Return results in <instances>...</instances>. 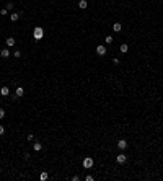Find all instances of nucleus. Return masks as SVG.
I'll use <instances>...</instances> for the list:
<instances>
[{"label": "nucleus", "mask_w": 163, "mask_h": 181, "mask_svg": "<svg viewBox=\"0 0 163 181\" xmlns=\"http://www.w3.org/2000/svg\"><path fill=\"white\" fill-rule=\"evenodd\" d=\"M44 36V29L43 26H34V29H33V39L34 41H41Z\"/></svg>", "instance_id": "1"}, {"label": "nucleus", "mask_w": 163, "mask_h": 181, "mask_svg": "<svg viewBox=\"0 0 163 181\" xmlns=\"http://www.w3.org/2000/svg\"><path fill=\"white\" fill-rule=\"evenodd\" d=\"M93 163H95V161H93V158H91V157H85V158H83V161H82V165H83V168H85V170H90L91 166H93Z\"/></svg>", "instance_id": "2"}, {"label": "nucleus", "mask_w": 163, "mask_h": 181, "mask_svg": "<svg viewBox=\"0 0 163 181\" xmlns=\"http://www.w3.org/2000/svg\"><path fill=\"white\" fill-rule=\"evenodd\" d=\"M129 147V144H127V140H126V139H119V140H117V149L121 150V152H122V150H126Z\"/></svg>", "instance_id": "3"}, {"label": "nucleus", "mask_w": 163, "mask_h": 181, "mask_svg": "<svg viewBox=\"0 0 163 181\" xmlns=\"http://www.w3.org/2000/svg\"><path fill=\"white\" fill-rule=\"evenodd\" d=\"M116 161H117V163H119V165H124L126 161H127V155H126V154H122V152H121V154H119V155H117V157H116Z\"/></svg>", "instance_id": "4"}, {"label": "nucleus", "mask_w": 163, "mask_h": 181, "mask_svg": "<svg viewBox=\"0 0 163 181\" xmlns=\"http://www.w3.org/2000/svg\"><path fill=\"white\" fill-rule=\"evenodd\" d=\"M95 52H96L98 55H105L106 52H108V49H106V46H103V44H100V46H96V49H95Z\"/></svg>", "instance_id": "5"}, {"label": "nucleus", "mask_w": 163, "mask_h": 181, "mask_svg": "<svg viewBox=\"0 0 163 181\" xmlns=\"http://www.w3.org/2000/svg\"><path fill=\"white\" fill-rule=\"evenodd\" d=\"M10 54H12V52H10V49H7V47H5V49H2V51H0V57H3V59H7V57H10Z\"/></svg>", "instance_id": "6"}, {"label": "nucleus", "mask_w": 163, "mask_h": 181, "mask_svg": "<svg viewBox=\"0 0 163 181\" xmlns=\"http://www.w3.org/2000/svg\"><path fill=\"white\" fill-rule=\"evenodd\" d=\"M15 95H16V98H21V96L25 95V88H23V87H16Z\"/></svg>", "instance_id": "7"}, {"label": "nucleus", "mask_w": 163, "mask_h": 181, "mask_svg": "<svg viewBox=\"0 0 163 181\" xmlns=\"http://www.w3.org/2000/svg\"><path fill=\"white\" fill-rule=\"evenodd\" d=\"M0 95H2V96H8V95H10V88L8 87H2L0 88Z\"/></svg>", "instance_id": "8"}, {"label": "nucleus", "mask_w": 163, "mask_h": 181, "mask_svg": "<svg viewBox=\"0 0 163 181\" xmlns=\"http://www.w3.org/2000/svg\"><path fill=\"white\" fill-rule=\"evenodd\" d=\"M86 7H88V2L86 0H78V8L80 10H85Z\"/></svg>", "instance_id": "9"}, {"label": "nucleus", "mask_w": 163, "mask_h": 181, "mask_svg": "<svg viewBox=\"0 0 163 181\" xmlns=\"http://www.w3.org/2000/svg\"><path fill=\"white\" fill-rule=\"evenodd\" d=\"M33 149H34L36 152H41V150H43V144H41V142H34V144H33Z\"/></svg>", "instance_id": "10"}, {"label": "nucleus", "mask_w": 163, "mask_h": 181, "mask_svg": "<svg viewBox=\"0 0 163 181\" xmlns=\"http://www.w3.org/2000/svg\"><path fill=\"white\" fill-rule=\"evenodd\" d=\"M5 43H7V46H8V47L15 46V38H7V39H5Z\"/></svg>", "instance_id": "11"}, {"label": "nucleus", "mask_w": 163, "mask_h": 181, "mask_svg": "<svg viewBox=\"0 0 163 181\" xmlns=\"http://www.w3.org/2000/svg\"><path fill=\"white\" fill-rule=\"evenodd\" d=\"M10 20H12V21H18L20 20V13H12V15H10Z\"/></svg>", "instance_id": "12"}, {"label": "nucleus", "mask_w": 163, "mask_h": 181, "mask_svg": "<svg viewBox=\"0 0 163 181\" xmlns=\"http://www.w3.org/2000/svg\"><path fill=\"white\" fill-rule=\"evenodd\" d=\"M121 28H122V26H121V23H114V25H113V31L119 33V31H121Z\"/></svg>", "instance_id": "13"}, {"label": "nucleus", "mask_w": 163, "mask_h": 181, "mask_svg": "<svg viewBox=\"0 0 163 181\" xmlns=\"http://www.w3.org/2000/svg\"><path fill=\"white\" fill-rule=\"evenodd\" d=\"M47 178H49V175H47V173H46V171H43V173L39 175V180H41V181H46V180H47Z\"/></svg>", "instance_id": "14"}, {"label": "nucleus", "mask_w": 163, "mask_h": 181, "mask_svg": "<svg viewBox=\"0 0 163 181\" xmlns=\"http://www.w3.org/2000/svg\"><path fill=\"white\" fill-rule=\"evenodd\" d=\"M127 51H129V46H127V44H121V52H122V54H126Z\"/></svg>", "instance_id": "15"}, {"label": "nucleus", "mask_w": 163, "mask_h": 181, "mask_svg": "<svg viewBox=\"0 0 163 181\" xmlns=\"http://www.w3.org/2000/svg\"><path fill=\"white\" fill-rule=\"evenodd\" d=\"M113 41H114V38H113V36H109V34L105 38V43H106V44H111Z\"/></svg>", "instance_id": "16"}, {"label": "nucleus", "mask_w": 163, "mask_h": 181, "mask_svg": "<svg viewBox=\"0 0 163 181\" xmlns=\"http://www.w3.org/2000/svg\"><path fill=\"white\" fill-rule=\"evenodd\" d=\"M12 54H13V57H15V59H18V57H21V51H18V49H16V51H13Z\"/></svg>", "instance_id": "17"}, {"label": "nucleus", "mask_w": 163, "mask_h": 181, "mask_svg": "<svg viewBox=\"0 0 163 181\" xmlns=\"http://www.w3.org/2000/svg\"><path fill=\"white\" fill-rule=\"evenodd\" d=\"M26 140L28 142H33V140H34V135H33V134H28L26 135Z\"/></svg>", "instance_id": "18"}, {"label": "nucleus", "mask_w": 163, "mask_h": 181, "mask_svg": "<svg viewBox=\"0 0 163 181\" xmlns=\"http://www.w3.org/2000/svg\"><path fill=\"white\" fill-rule=\"evenodd\" d=\"M0 15H2V16L8 15V10H7V8H2V10H0Z\"/></svg>", "instance_id": "19"}, {"label": "nucleus", "mask_w": 163, "mask_h": 181, "mask_svg": "<svg viewBox=\"0 0 163 181\" xmlns=\"http://www.w3.org/2000/svg\"><path fill=\"white\" fill-rule=\"evenodd\" d=\"M3 118H5V109L0 108V119H3Z\"/></svg>", "instance_id": "20"}, {"label": "nucleus", "mask_w": 163, "mask_h": 181, "mask_svg": "<svg viewBox=\"0 0 163 181\" xmlns=\"http://www.w3.org/2000/svg\"><path fill=\"white\" fill-rule=\"evenodd\" d=\"M93 180H95V178L91 176V175H86V176H85V181H93Z\"/></svg>", "instance_id": "21"}, {"label": "nucleus", "mask_w": 163, "mask_h": 181, "mask_svg": "<svg viewBox=\"0 0 163 181\" xmlns=\"http://www.w3.org/2000/svg\"><path fill=\"white\" fill-rule=\"evenodd\" d=\"M3 134H5V127L2 126V124H0V137H2V135H3Z\"/></svg>", "instance_id": "22"}, {"label": "nucleus", "mask_w": 163, "mask_h": 181, "mask_svg": "<svg viewBox=\"0 0 163 181\" xmlns=\"http://www.w3.org/2000/svg\"><path fill=\"white\" fill-rule=\"evenodd\" d=\"M7 10H13V3H12V2H8V3H7Z\"/></svg>", "instance_id": "23"}, {"label": "nucleus", "mask_w": 163, "mask_h": 181, "mask_svg": "<svg viewBox=\"0 0 163 181\" xmlns=\"http://www.w3.org/2000/svg\"><path fill=\"white\" fill-rule=\"evenodd\" d=\"M72 181H80V176H78V175H75V176H72Z\"/></svg>", "instance_id": "24"}, {"label": "nucleus", "mask_w": 163, "mask_h": 181, "mask_svg": "<svg viewBox=\"0 0 163 181\" xmlns=\"http://www.w3.org/2000/svg\"><path fill=\"white\" fill-rule=\"evenodd\" d=\"M0 173H2V170H0Z\"/></svg>", "instance_id": "25"}]
</instances>
